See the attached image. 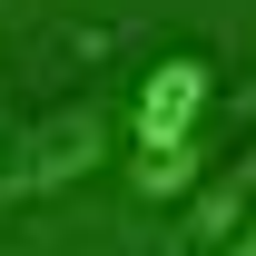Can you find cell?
Listing matches in <instances>:
<instances>
[{"label": "cell", "mask_w": 256, "mask_h": 256, "mask_svg": "<svg viewBox=\"0 0 256 256\" xmlns=\"http://www.w3.org/2000/svg\"><path fill=\"white\" fill-rule=\"evenodd\" d=\"M197 168H207V148H128V188L148 197V207H168V197H188L197 188Z\"/></svg>", "instance_id": "277c9868"}, {"label": "cell", "mask_w": 256, "mask_h": 256, "mask_svg": "<svg viewBox=\"0 0 256 256\" xmlns=\"http://www.w3.org/2000/svg\"><path fill=\"white\" fill-rule=\"evenodd\" d=\"M207 108H217V60L207 50H168V60H148V79L118 108V128H128V148H188L207 128Z\"/></svg>", "instance_id": "7a4b0ae2"}, {"label": "cell", "mask_w": 256, "mask_h": 256, "mask_svg": "<svg viewBox=\"0 0 256 256\" xmlns=\"http://www.w3.org/2000/svg\"><path fill=\"white\" fill-rule=\"evenodd\" d=\"M207 256H256V207H246V217H236V226H226V236H217V246H207Z\"/></svg>", "instance_id": "5b68a950"}, {"label": "cell", "mask_w": 256, "mask_h": 256, "mask_svg": "<svg viewBox=\"0 0 256 256\" xmlns=\"http://www.w3.org/2000/svg\"><path fill=\"white\" fill-rule=\"evenodd\" d=\"M108 138H118V108H108V98H69L50 118L10 128V138H0V207H50V197H69L79 178L108 168Z\"/></svg>", "instance_id": "6da1fadb"}, {"label": "cell", "mask_w": 256, "mask_h": 256, "mask_svg": "<svg viewBox=\"0 0 256 256\" xmlns=\"http://www.w3.org/2000/svg\"><path fill=\"white\" fill-rule=\"evenodd\" d=\"M0 138H10V108H0Z\"/></svg>", "instance_id": "8992f818"}, {"label": "cell", "mask_w": 256, "mask_h": 256, "mask_svg": "<svg viewBox=\"0 0 256 256\" xmlns=\"http://www.w3.org/2000/svg\"><path fill=\"white\" fill-rule=\"evenodd\" d=\"M246 207H256V138H246V148H236V158L217 168V178H197V188H188V246L207 256V246L226 236V226L246 217Z\"/></svg>", "instance_id": "3957f363"}]
</instances>
